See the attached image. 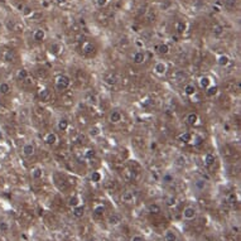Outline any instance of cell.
Here are the masks:
<instances>
[{"instance_id": "obj_1", "label": "cell", "mask_w": 241, "mask_h": 241, "mask_svg": "<svg viewBox=\"0 0 241 241\" xmlns=\"http://www.w3.org/2000/svg\"><path fill=\"white\" fill-rule=\"evenodd\" d=\"M71 85V78L67 75H60L54 80V86L57 91H66Z\"/></svg>"}, {"instance_id": "obj_2", "label": "cell", "mask_w": 241, "mask_h": 241, "mask_svg": "<svg viewBox=\"0 0 241 241\" xmlns=\"http://www.w3.org/2000/svg\"><path fill=\"white\" fill-rule=\"evenodd\" d=\"M82 53L85 54V56H92L95 52H96V47H95V44L92 43V42H85L83 44H82Z\"/></svg>"}, {"instance_id": "obj_3", "label": "cell", "mask_w": 241, "mask_h": 241, "mask_svg": "<svg viewBox=\"0 0 241 241\" xmlns=\"http://www.w3.org/2000/svg\"><path fill=\"white\" fill-rule=\"evenodd\" d=\"M121 120H123V114L120 113V111L114 110V111H111V113H110V115H109V121H110L111 124H119Z\"/></svg>"}, {"instance_id": "obj_4", "label": "cell", "mask_w": 241, "mask_h": 241, "mask_svg": "<svg viewBox=\"0 0 241 241\" xmlns=\"http://www.w3.org/2000/svg\"><path fill=\"white\" fill-rule=\"evenodd\" d=\"M145 58H146V56H145V52L144 51H136L134 54H133V62L135 65H141L145 62Z\"/></svg>"}, {"instance_id": "obj_5", "label": "cell", "mask_w": 241, "mask_h": 241, "mask_svg": "<svg viewBox=\"0 0 241 241\" xmlns=\"http://www.w3.org/2000/svg\"><path fill=\"white\" fill-rule=\"evenodd\" d=\"M34 153H35V148L32 143H27L23 145V154L25 157H32L34 155Z\"/></svg>"}, {"instance_id": "obj_6", "label": "cell", "mask_w": 241, "mask_h": 241, "mask_svg": "<svg viewBox=\"0 0 241 241\" xmlns=\"http://www.w3.org/2000/svg\"><path fill=\"white\" fill-rule=\"evenodd\" d=\"M30 176H32V179H34V181H39V179H42V177H43V171H42V168H41V167H34V168H32Z\"/></svg>"}, {"instance_id": "obj_7", "label": "cell", "mask_w": 241, "mask_h": 241, "mask_svg": "<svg viewBox=\"0 0 241 241\" xmlns=\"http://www.w3.org/2000/svg\"><path fill=\"white\" fill-rule=\"evenodd\" d=\"M183 217L186 218V220H193L196 217V208L188 206L183 210Z\"/></svg>"}, {"instance_id": "obj_8", "label": "cell", "mask_w": 241, "mask_h": 241, "mask_svg": "<svg viewBox=\"0 0 241 241\" xmlns=\"http://www.w3.org/2000/svg\"><path fill=\"white\" fill-rule=\"evenodd\" d=\"M44 141L48 145H54V144H57V141H58V136H57V134H56V133H48L44 136Z\"/></svg>"}, {"instance_id": "obj_9", "label": "cell", "mask_w": 241, "mask_h": 241, "mask_svg": "<svg viewBox=\"0 0 241 241\" xmlns=\"http://www.w3.org/2000/svg\"><path fill=\"white\" fill-rule=\"evenodd\" d=\"M154 72L157 73V75H159V76H163L164 73L167 72V65H165L164 62H158V63H155V66H154Z\"/></svg>"}, {"instance_id": "obj_10", "label": "cell", "mask_w": 241, "mask_h": 241, "mask_svg": "<svg viewBox=\"0 0 241 241\" xmlns=\"http://www.w3.org/2000/svg\"><path fill=\"white\" fill-rule=\"evenodd\" d=\"M107 222L111 226H118V225H120V222H121V216L119 213H113L109 217Z\"/></svg>"}, {"instance_id": "obj_11", "label": "cell", "mask_w": 241, "mask_h": 241, "mask_svg": "<svg viewBox=\"0 0 241 241\" xmlns=\"http://www.w3.org/2000/svg\"><path fill=\"white\" fill-rule=\"evenodd\" d=\"M198 83H199L201 88H205L206 90L208 86L212 85V81H211V77H208V76H202V77H199Z\"/></svg>"}, {"instance_id": "obj_12", "label": "cell", "mask_w": 241, "mask_h": 241, "mask_svg": "<svg viewBox=\"0 0 241 241\" xmlns=\"http://www.w3.org/2000/svg\"><path fill=\"white\" fill-rule=\"evenodd\" d=\"M203 162H205V165L206 167H212L216 162V157L213 153H207L205 155V158H203Z\"/></svg>"}, {"instance_id": "obj_13", "label": "cell", "mask_w": 241, "mask_h": 241, "mask_svg": "<svg viewBox=\"0 0 241 241\" xmlns=\"http://www.w3.org/2000/svg\"><path fill=\"white\" fill-rule=\"evenodd\" d=\"M44 38H46V32L43 29H37L33 34V39L35 42H42L44 41Z\"/></svg>"}, {"instance_id": "obj_14", "label": "cell", "mask_w": 241, "mask_h": 241, "mask_svg": "<svg viewBox=\"0 0 241 241\" xmlns=\"http://www.w3.org/2000/svg\"><path fill=\"white\" fill-rule=\"evenodd\" d=\"M229 63H230V57H229L227 54H221V56H218V58H217V65L218 66L226 67Z\"/></svg>"}, {"instance_id": "obj_15", "label": "cell", "mask_w": 241, "mask_h": 241, "mask_svg": "<svg viewBox=\"0 0 241 241\" xmlns=\"http://www.w3.org/2000/svg\"><path fill=\"white\" fill-rule=\"evenodd\" d=\"M3 58H4V61H5V62L11 63V62H14V61H15V54H14V52H13V51L7 49V51L4 52V54H3Z\"/></svg>"}, {"instance_id": "obj_16", "label": "cell", "mask_w": 241, "mask_h": 241, "mask_svg": "<svg viewBox=\"0 0 241 241\" xmlns=\"http://www.w3.org/2000/svg\"><path fill=\"white\" fill-rule=\"evenodd\" d=\"M72 215L75 216L76 218H81V217L85 215V207L81 206V205H78V206H76V207H73Z\"/></svg>"}, {"instance_id": "obj_17", "label": "cell", "mask_w": 241, "mask_h": 241, "mask_svg": "<svg viewBox=\"0 0 241 241\" xmlns=\"http://www.w3.org/2000/svg\"><path fill=\"white\" fill-rule=\"evenodd\" d=\"M38 95H39V99L42 101H48L51 99V91L48 88H41L39 92H38Z\"/></svg>"}, {"instance_id": "obj_18", "label": "cell", "mask_w": 241, "mask_h": 241, "mask_svg": "<svg viewBox=\"0 0 241 241\" xmlns=\"http://www.w3.org/2000/svg\"><path fill=\"white\" fill-rule=\"evenodd\" d=\"M148 212L150 215H159L162 212V208L159 205H157V203H150V205L148 206Z\"/></svg>"}, {"instance_id": "obj_19", "label": "cell", "mask_w": 241, "mask_h": 241, "mask_svg": "<svg viewBox=\"0 0 241 241\" xmlns=\"http://www.w3.org/2000/svg\"><path fill=\"white\" fill-rule=\"evenodd\" d=\"M186 121H187L188 125H194V124H197V121H198V115H197L196 113H190V114H187V116H186Z\"/></svg>"}, {"instance_id": "obj_20", "label": "cell", "mask_w": 241, "mask_h": 241, "mask_svg": "<svg viewBox=\"0 0 241 241\" xmlns=\"http://www.w3.org/2000/svg\"><path fill=\"white\" fill-rule=\"evenodd\" d=\"M121 201H123V202H125V203H133V201H134V196H133V193H132L130 191L124 192V193L121 194Z\"/></svg>"}, {"instance_id": "obj_21", "label": "cell", "mask_w": 241, "mask_h": 241, "mask_svg": "<svg viewBox=\"0 0 241 241\" xmlns=\"http://www.w3.org/2000/svg\"><path fill=\"white\" fill-rule=\"evenodd\" d=\"M184 94H186L187 96H193V95H196V87H194L192 83H187L186 86H184Z\"/></svg>"}, {"instance_id": "obj_22", "label": "cell", "mask_w": 241, "mask_h": 241, "mask_svg": "<svg viewBox=\"0 0 241 241\" xmlns=\"http://www.w3.org/2000/svg\"><path fill=\"white\" fill-rule=\"evenodd\" d=\"M57 127H58L60 132H66L67 129H68V120L65 119V118L60 119V121H58V124H57Z\"/></svg>"}, {"instance_id": "obj_23", "label": "cell", "mask_w": 241, "mask_h": 241, "mask_svg": "<svg viewBox=\"0 0 241 241\" xmlns=\"http://www.w3.org/2000/svg\"><path fill=\"white\" fill-rule=\"evenodd\" d=\"M11 91V87L8 82H2L0 83V94L2 95H8L9 92Z\"/></svg>"}, {"instance_id": "obj_24", "label": "cell", "mask_w": 241, "mask_h": 241, "mask_svg": "<svg viewBox=\"0 0 241 241\" xmlns=\"http://www.w3.org/2000/svg\"><path fill=\"white\" fill-rule=\"evenodd\" d=\"M218 92V87L215 85V86H208L207 88H206V95L208 96V97H212V96H215L216 94Z\"/></svg>"}, {"instance_id": "obj_25", "label": "cell", "mask_w": 241, "mask_h": 241, "mask_svg": "<svg viewBox=\"0 0 241 241\" xmlns=\"http://www.w3.org/2000/svg\"><path fill=\"white\" fill-rule=\"evenodd\" d=\"M164 239H165V241H177V235L174 231L168 230L164 235Z\"/></svg>"}, {"instance_id": "obj_26", "label": "cell", "mask_w": 241, "mask_h": 241, "mask_svg": "<svg viewBox=\"0 0 241 241\" xmlns=\"http://www.w3.org/2000/svg\"><path fill=\"white\" fill-rule=\"evenodd\" d=\"M28 76H29V75H28V71L24 69V68L19 69V71H18V73H16V78L19 80V81H24Z\"/></svg>"}, {"instance_id": "obj_27", "label": "cell", "mask_w": 241, "mask_h": 241, "mask_svg": "<svg viewBox=\"0 0 241 241\" xmlns=\"http://www.w3.org/2000/svg\"><path fill=\"white\" fill-rule=\"evenodd\" d=\"M155 49H158V52H159L160 54H167V53L169 52V46L167 44V43H163V44L157 46Z\"/></svg>"}, {"instance_id": "obj_28", "label": "cell", "mask_w": 241, "mask_h": 241, "mask_svg": "<svg viewBox=\"0 0 241 241\" xmlns=\"http://www.w3.org/2000/svg\"><path fill=\"white\" fill-rule=\"evenodd\" d=\"M178 139H179V141H182V143H191L192 135H191L190 133H183V134H181V135L178 136Z\"/></svg>"}, {"instance_id": "obj_29", "label": "cell", "mask_w": 241, "mask_h": 241, "mask_svg": "<svg viewBox=\"0 0 241 241\" xmlns=\"http://www.w3.org/2000/svg\"><path fill=\"white\" fill-rule=\"evenodd\" d=\"M176 30H177V33L182 34L184 30H186V23H184L183 20L177 22V24H176Z\"/></svg>"}, {"instance_id": "obj_30", "label": "cell", "mask_w": 241, "mask_h": 241, "mask_svg": "<svg viewBox=\"0 0 241 241\" xmlns=\"http://www.w3.org/2000/svg\"><path fill=\"white\" fill-rule=\"evenodd\" d=\"M212 33L215 34V35H221L222 33H224V27L222 25H220V24H215L213 27H212Z\"/></svg>"}, {"instance_id": "obj_31", "label": "cell", "mask_w": 241, "mask_h": 241, "mask_svg": "<svg viewBox=\"0 0 241 241\" xmlns=\"http://www.w3.org/2000/svg\"><path fill=\"white\" fill-rule=\"evenodd\" d=\"M104 80H105V82L107 83V85H110V86H113V85H115L116 83V78L111 75H105V77H104Z\"/></svg>"}, {"instance_id": "obj_32", "label": "cell", "mask_w": 241, "mask_h": 241, "mask_svg": "<svg viewBox=\"0 0 241 241\" xmlns=\"http://www.w3.org/2000/svg\"><path fill=\"white\" fill-rule=\"evenodd\" d=\"M226 201L230 203V205H235V203L237 202L236 193H235V192H230V193L227 194V198H226Z\"/></svg>"}, {"instance_id": "obj_33", "label": "cell", "mask_w": 241, "mask_h": 241, "mask_svg": "<svg viewBox=\"0 0 241 241\" xmlns=\"http://www.w3.org/2000/svg\"><path fill=\"white\" fill-rule=\"evenodd\" d=\"M173 179H174V178H173V176H172L171 173H164L163 177H162V181H163V183H165V184L172 183Z\"/></svg>"}, {"instance_id": "obj_34", "label": "cell", "mask_w": 241, "mask_h": 241, "mask_svg": "<svg viewBox=\"0 0 241 241\" xmlns=\"http://www.w3.org/2000/svg\"><path fill=\"white\" fill-rule=\"evenodd\" d=\"M194 186L197 187V190H199V191H203V190L206 188V182L203 181V179H198V181H196Z\"/></svg>"}, {"instance_id": "obj_35", "label": "cell", "mask_w": 241, "mask_h": 241, "mask_svg": "<svg viewBox=\"0 0 241 241\" xmlns=\"http://www.w3.org/2000/svg\"><path fill=\"white\" fill-rule=\"evenodd\" d=\"M68 205H69V206H72V207H76V206H78V205H80V199H78L76 196H73V197H71V198H69Z\"/></svg>"}, {"instance_id": "obj_36", "label": "cell", "mask_w": 241, "mask_h": 241, "mask_svg": "<svg viewBox=\"0 0 241 241\" xmlns=\"http://www.w3.org/2000/svg\"><path fill=\"white\" fill-rule=\"evenodd\" d=\"M174 78H176L177 81H182V80H184V78H187V76H186V73H184V72L177 71V72L174 73Z\"/></svg>"}, {"instance_id": "obj_37", "label": "cell", "mask_w": 241, "mask_h": 241, "mask_svg": "<svg viewBox=\"0 0 241 241\" xmlns=\"http://www.w3.org/2000/svg\"><path fill=\"white\" fill-rule=\"evenodd\" d=\"M104 212H105V207H104L102 205L96 206V207H95V210H94V213H95L96 216H102V215H104Z\"/></svg>"}, {"instance_id": "obj_38", "label": "cell", "mask_w": 241, "mask_h": 241, "mask_svg": "<svg viewBox=\"0 0 241 241\" xmlns=\"http://www.w3.org/2000/svg\"><path fill=\"white\" fill-rule=\"evenodd\" d=\"M91 181L92 182H100L101 181V174L99 172H92L91 174Z\"/></svg>"}, {"instance_id": "obj_39", "label": "cell", "mask_w": 241, "mask_h": 241, "mask_svg": "<svg viewBox=\"0 0 241 241\" xmlns=\"http://www.w3.org/2000/svg\"><path fill=\"white\" fill-rule=\"evenodd\" d=\"M225 5L229 9H234L235 5H236V0H225Z\"/></svg>"}, {"instance_id": "obj_40", "label": "cell", "mask_w": 241, "mask_h": 241, "mask_svg": "<svg viewBox=\"0 0 241 241\" xmlns=\"http://www.w3.org/2000/svg\"><path fill=\"white\" fill-rule=\"evenodd\" d=\"M202 141H203V138L202 136H198V135L197 136H193V140H191V143L193 145H199Z\"/></svg>"}, {"instance_id": "obj_41", "label": "cell", "mask_w": 241, "mask_h": 241, "mask_svg": "<svg viewBox=\"0 0 241 241\" xmlns=\"http://www.w3.org/2000/svg\"><path fill=\"white\" fill-rule=\"evenodd\" d=\"M94 155H95V150H94V149H88V150L85 153V157H86L87 159H91Z\"/></svg>"}, {"instance_id": "obj_42", "label": "cell", "mask_w": 241, "mask_h": 241, "mask_svg": "<svg viewBox=\"0 0 241 241\" xmlns=\"http://www.w3.org/2000/svg\"><path fill=\"white\" fill-rule=\"evenodd\" d=\"M90 133H91V135H94V136H97V135L100 134V129H99L97 126H94V127L91 129V132H90Z\"/></svg>"}, {"instance_id": "obj_43", "label": "cell", "mask_w": 241, "mask_h": 241, "mask_svg": "<svg viewBox=\"0 0 241 241\" xmlns=\"http://www.w3.org/2000/svg\"><path fill=\"white\" fill-rule=\"evenodd\" d=\"M60 49H61V47H60L58 44H53V46L51 47V51H52L54 54H57V53L60 52Z\"/></svg>"}, {"instance_id": "obj_44", "label": "cell", "mask_w": 241, "mask_h": 241, "mask_svg": "<svg viewBox=\"0 0 241 241\" xmlns=\"http://www.w3.org/2000/svg\"><path fill=\"white\" fill-rule=\"evenodd\" d=\"M96 4L99 8H104L107 4V0H96Z\"/></svg>"}, {"instance_id": "obj_45", "label": "cell", "mask_w": 241, "mask_h": 241, "mask_svg": "<svg viewBox=\"0 0 241 241\" xmlns=\"http://www.w3.org/2000/svg\"><path fill=\"white\" fill-rule=\"evenodd\" d=\"M184 164H186V159H184L183 157H179V158L177 159V165L182 167V165H184Z\"/></svg>"}, {"instance_id": "obj_46", "label": "cell", "mask_w": 241, "mask_h": 241, "mask_svg": "<svg viewBox=\"0 0 241 241\" xmlns=\"http://www.w3.org/2000/svg\"><path fill=\"white\" fill-rule=\"evenodd\" d=\"M130 241H144V239L141 236H139V235H135V236H133L130 239Z\"/></svg>"}, {"instance_id": "obj_47", "label": "cell", "mask_w": 241, "mask_h": 241, "mask_svg": "<svg viewBox=\"0 0 241 241\" xmlns=\"http://www.w3.org/2000/svg\"><path fill=\"white\" fill-rule=\"evenodd\" d=\"M23 82H24V85H33V80H30V78H29V76H28V77H27Z\"/></svg>"}, {"instance_id": "obj_48", "label": "cell", "mask_w": 241, "mask_h": 241, "mask_svg": "<svg viewBox=\"0 0 241 241\" xmlns=\"http://www.w3.org/2000/svg\"><path fill=\"white\" fill-rule=\"evenodd\" d=\"M0 230H2V231H7L8 230V225L5 224V222H3V224L0 225Z\"/></svg>"}, {"instance_id": "obj_49", "label": "cell", "mask_w": 241, "mask_h": 241, "mask_svg": "<svg viewBox=\"0 0 241 241\" xmlns=\"http://www.w3.org/2000/svg\"><path fill=\"white\" fill-rule=\"evenodd\" d=\"M167 203H168L169 206H171V205H173V203H174V198H169V199H168V202H167Z\"/></svg>"}, {"instance_id": "obj_50", "label": "cell", "mask_w": 241, "mask_h": 241, "mask_svg": "<svg viewBox=\"0 0 241 241\" xmlns=\"http://www.w3.org/2000/svg\"><path fill=\"white\" fill-rule=\"evenodd\" d=\"M30 11H32V10H30V8H25V11H24V14L29 15V14H30Z\"/></svg>"}, {"instance_id": "obj_51", "label": "cell", "mask_w": 241, "mask_h": 241, "mask_svg": "<svg viewBox=\"0 0 241 241\" xmlns=\"http://www.w3.org/2000/svg\"><path fill=\"white\" fill-rule=\"evenodd\" d=\"M57 3L58 4H65V3H67V0H57Z\"/></svg>"}]
</instances>
